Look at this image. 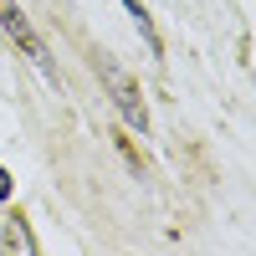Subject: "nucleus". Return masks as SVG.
I'll use <instances>...</instances> for the list:
<instances>
[{"label":"nucleus","mask_w":256,"mask_h":256,"mask_svg":"<svg viewBox=\"0 0 256 256\" xmlns=\"http://www.w3.org/2000/svg\"><path fill=\"white\" fill-rule=\"evenodd\" d=\"M0 26H6V31H10L16 41H20V46H26V52H31V56L41 62V67L52 72V62H46V52H41V41L31 36V26H26V16H20V10L10 6V0H0Z\"/></svg>","instance_id":"nucleus-1"},{"label":"nucleus","mask_w":256,"mask_h":256,"mask_svg":"<svg viewBox=\"0 0 256 256\" xmlns=\"http://www.w3.org/2000/svg\"><path fill=\"white\" fill-rule=\"evenodd\" d=\"M108 77H113V98H118V113H123V118L134 123L138 134H144V128H148V113H144V102H138V88H134V82H128L123 72H108Z\"/></svg>","instance_id":"nucleus-2"},{"label":"nucleus","mask_w":256,"mask_h":256,"mask_svg":"<svg viewBox=\"0 0 256 256\" xmlns=\"http://www.w3.org/2000/svg\"><path fill=\"white\" fill-rule=\"evenodd\" d=\"M123 6H128V16L138 20V31H144V41H148V46L159 52V36H154V20H148V10H144V0H123Z\"/></svg>","instance_id":"nucleus-3"},{"label":"nucleus","mask_w":256,"mask_h":256,"mask_svg":"<svg viewBox=\"0 0 256 256\" xmlns=\"http://www.w3.org/2000/svg\"><path fill=\"white\" fill-rule=\"evenodd\" d=\"M6 246H10V251H31V236H26V226H20V220L6 230Z\"/></svg>","instance_id":"nucleus-4"},{"label":"nucleus","mask_w":256,"mask_h":256,"mask_svg":"<svg viewBox=\"0 0 256 256\" xmlns=\"http://www.w3.org/2000/svg\"><path fill=\"white\" fill-rule=\"evenodd\" d=\"M10 195V174H6V169H0V200H6Z\"/></svg>","instance_id":"nucleus-5"}]
</instances>
